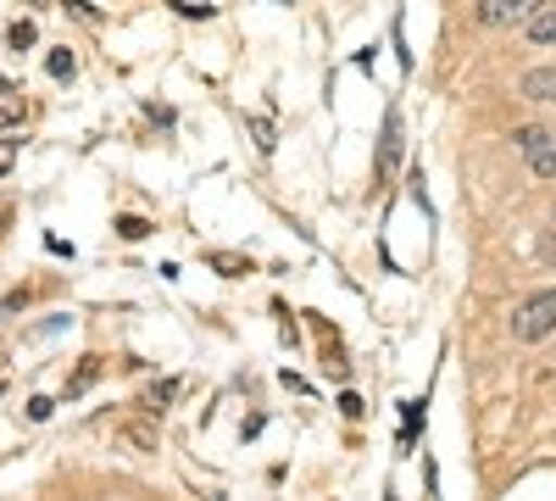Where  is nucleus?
I'll use <instances>...</instances> for the list:
<instances>
[{"mask_svg": "<svg viewBox=\"0 0 556 501\" xmlns=\"http://www.w3.org/2000/svg\"><path fill=\"white\" fill-rule=\"evenodd\" d=\"M513 335H518V340H545V335H556V290H540V296H529V301L513 312Z\"/></svg>", "mask_w": 556, "mask_h": 501, "instance_id": "f257e3e1", "label": "nucleus"}, {"mask_svg": "<svg viewBox=\"0 0 556 501\" xmlns=\"http://www.w3.org/2000/svg\"><path fill=\"white\" fill-rule=\"evenodd\" d=\"M545 0H479V23L484 28H513V23H529Z\"/></svg>", "mask_w": 556, "mask_h": 501, "instance_id": "f03ea898", "label": "nucleus"}, {"mask_svg": "<svg viewBox=\"0 0 556 501\" xmlns=\"http://www.w3.org/2000/svg\"><path fill=\"white\" fill-rule=\"evenodd\" d=\"M518 146H523V156H529V167L540 178H556V134L551 128H523Z\"/></svg>", "mask_w": 556, "mask_h": 501, "instance_id": "7ed1b4c3", "label": "nucleus"}, {"mask_svg": "<svg viewBox=\"0 0 556 501\" xmlns=\"http://www.w3.org/2000/svg\"><path fill=\"white\" fill-rule=\"evenodd\" d=\"M523 96H529V101H556V67L523 73Z\"/></svg>", "mask_w": 556, "mask_h": 501, "instance_id": "20e7f679", "label": "nucleus"}, {"mask_svg": "<svg viewBox=\"0 0 556 501\" xmlns=\"http://www.w3.org/2000/svg\"><path fill=\"white\" fill-rule=\"evenodd\" d=\"M529 34H534V45H556V7L534 12V17H529Z\"/></svg>", "mask_w": 556, "mask_h": 501, "instance_id": "39448f33", "label": "nucleus"}, {"mask_svg": "<svg viewBox=\"0 0 556 501\" xmlns=\"http://www.w3.org/2000/svg\"><path fill=\"white\" fill-rule=\"evenodd\" d=\"M206 262H212L217 273H228V279H240V273H251V262H245V256H235V251H212Z\"/></svg>", "mask_w": 556, "mask_h": 501, "instance_id": "423d86ee", "label": "nucleus"}, {"mask_svg": "<svg viewBox=\"0 0 556 501\" xmlns=\"http://www.w3.org/2000/svg\"><path fill=\"white\" fill-rule=\"evenodd\" d=\"M17 117H23V96H17L12 84H0V128L17 123Z\"/></svg>", "mask_w": 556, "mask_h": 501, "instance_id": "0eeeda50", "label": "nucleus"}, {"mask_svg": "<svg viewBox=\"0 0 556 501\" xmlns=\"http://www.w3.org/2000/svg\"><path fill=\"white\" fill-rule=\"evenodd\" d=\"M96 374H101V356H89V362H84V368H78V379L67 385V396H78V390H84L89 379H96Z\"/></svg>", "mask_w": 556, "mask_h": 501, "instance_id": "6e6552de", "label": "nucleus"}, {"mask_svg": "<svg viewBox=\"0 0 556 501\" xmlns=\"http://www.w3.org/2000/svg\"><path fill=\"white\" fill-rule=\"evenodd\" d=\"M51 78H73V57H67V51L51 57Z\"/></svg>", "mask_w": 556, "mask_h": 501, "instance_id": "1a4fd4ad", "label": "nucleus"}, {"mask_svg": "<svg viewBox=\"0 0 556 501\" xmlns=\"http://www.w3.org/2000/svg\"><path fill=\"white\" fill-rule=\"evenodd\" d=\"M117 235H123V240H139V235H146V223H139V217H123Z\"/></svg>", "mask_w": 556, "mask_h": 501, "instance_id": "9d476101", "label": "nucleus"}, {"mask_svg": "<svg viewBox=\"0 0 556 501\" xmlns=\"http://www.w3.org/2000/svg\"><path fill=\"white\" fill-rule=\"evenodd\" d=\"M12 45H17V51H23V45H34V23H17L12 28Z\"/></svg>", "mask_w": 556, "mask_h": 501, "instance_id": "9b49d317", "label": "nucleus"}, {"mask_svg": "<svg viewBox=\"0 0 556 501\" xmlns=\"http://www.w3.org/2000/svg\"><path fill=\"white\" fill-rule=\"evenodd\" d=\"M12 162H17V146H12V140H0V173H7Z\"/></svg>", "mask_w": 556, "mask_h": 501, "instance_id": "f8f14e48", "label": "nucleus"}]
</instances>
